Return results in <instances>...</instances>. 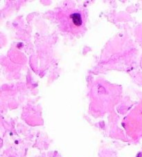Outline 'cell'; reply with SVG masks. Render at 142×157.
Wrapping results in <instances>:
<instances>
[{"label": "cell", "instance_id": "obj_1", "mask_svg": "<svg viewBox=\"0 0 142 157\" xmlns=\"http://www.w3.org/2000/svg\"><path fill=\"white\" fill-rule=\"evenodd\" d=\"M61 15V25L65 31L73 33L83 31L86 16L83 11L79 9L67 10Z\"/></svg>", "mask_w": 142, "mask_h": 157}]
</instances>
